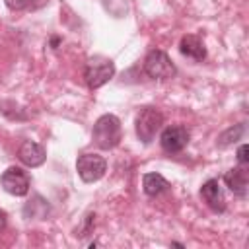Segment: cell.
<instances>
[{
	"label": "cell",
	"instance_id": "1",
	"mask_svg": "<svg viewBox=\"0 0 249 249\" xmlns=\"http://www.w3.org/2000/svg\"><path fill=\"white\" fill-rule=\"evenodd\" d=\"M121 138H123V128H121L119 117H115L111 113H105L95 121L93 130H91V140L97 148L113 150L121 142Z\"/></svg>",
	"mask_w": 249,
	"mask_h": 249
},
{
	"label": "cell",
	"instance_id": "2",
	"mask_svg": "<svg viewBox=\"0 0 249 249\" xmlns=\"http://www.w3.org/2000/svg\"><path fill=\"white\" fill-rule=\"evenodd\" d=\"M115 76V62L105 56H91L86 62L84 68V78L89 89H97L105 86L111 78Z\"/></svg>",
	"mask_w": 249,
	"mask_h": 249
},
{
	"label": "cell",
	"instance_id": "3",
	"mask_svg": "<svg viewBox=\"0 0 249 249\" xmlns=\"http://www.w3.org/2000/svg\"><path fill=\"white\" fill-rule=\"evenodd\" d=\"M161 124H163V115L156 107H144V109H140V113L136 115V121H134L136 136L144 144H150L156 138Z\"/></svg>",
	"mask_w": 249,
	"mask_h": 249
},
{
	"label": "cell",
	"instance_id": "4",
	"mask_svg": "<svg viewBox=\"0 0 249 249\" xmlns=\"http://www.w3.org/2000/svg\"><path fill=\"white\" fill-rule=\"evenodd\" d=\"M144 72L154 80H169L175 76L177 68L171 62V58L163 51H150L144 58Z\"/></svg>",
	"mask_w": 249,
	"mask_h": 249
},
{
	"label": "cell",
	"instance_id": "5",
	"mask_svg": "<svg viewBox=\"0 0 249 249\" xmlns=\"http://www.w3.org/2000/svg\"><path fill=\"white\" fill-rule=\"evenodd\" d=\"M76 171L84 183H93L105 175L107 161L99 154H82L76 160Z\"/></svg>",
	"mask_w": 249,
	"mask_h": 249
},
{
	"label": "cell",
	"instance_id": "6",
	"mask_svg": "<svg viewBox=\"0 0 249 249\" xmlns=\"http://www.w3.org/2000/svg\"><path fill=\"white\" fill-rule=\"evenodd\" d=\"M0 185L6 193L14 196H23L29 193L31 181H29V175L21 167H8L0 177Z\"/></svg>",
	"mask_w": 249,
	"mask_h": 249
},
{
	"label": "cell",
	"instance_id": "7",
	"mask_svg": "<svg viewBox=\"0 0 249 249\" xmlns=\"http://www.w3.org/2000/svg\"><path fill=\"white\" fill-rule=\"evenodd\" d=\"M189 144V130L181 124H173L161 130L160 146L165 154H179Z\"/></svg>",
	"mask_w": 249,
	"mask_h": 249
},
{
	"label": "cell",
	"instance_id": "8",
	"mask_svg": "<svg viewBox=\"0 0 249 249\" xmlns=\"http://www.w3.org/2000/svg\"><path fill=\"white\" fill-rule=\"evenodd\" d=\"M224 183L228 185V189L239 196V198H247V191H249V175H247V165H237L230 171L224 173Z\"/></svg>",
	"mask_w": 249,
	"mask_h": 249
},
{
	"label": "cell",
	"instance_id": "9",
	"mask_svg": "<svg viewBox=\"0 0 249 249\" xmlns=\"http://www.w3.org/2000/svg\"><path fill=\"white\" fill-rule=\"evenodd\" d=\"M200 198L214 212H224L226 210V196H224V191H222L218 179H208L200 187Z\"/></svg>",
	"mask_w": 249,
	"mask_h": 249
},
{
	"label": "cell",
	"instance_id": "10",
	"mask_svg": "<svg viewBox=\"0 0 249 249\" xmlns=\"http://www.w3.org/2000/svg\"><path fill=\"white\" fill-rule=\"evenodd\" d=\"M18 158L27 167H39L45 161L47 154H45V148L41 144H37L33 140H25V142H21V146L18 150Z\"/></svg>",
	"mask_w": 249,
	"mask_h": 249
},
{
	"label": "cell",
	"instance_id": "11",
	"mask_svg": "<svg viewBox=\"0 0 249 249\" xmlns=\"http://www.w3.org/2000/svg\"><path fill=\"white\" fill-rule=\"evenodd\" d=\"M179 51H181L183 56L193 58V60H196V62H202V60L206 58V47H204L202 39L196 37V35H193V33L181 37Z\"/></svg>",
	"mask_w": 249,
	"mask_h": 249
},
{
	"label": "cell",
	"instance_id": "12",
	"mask_svg": "<svg viewBox=\"0 0 249 249\" xmlns=\"http://www.w3.org/2000/svg\"><path fill=\"white\" fill-rule=\"evenodd\" d=\"M167 187H169L167 179L160 173H146L142 177V189L148 196H160L163 191H167Z\"/></svg>",
	"mask_w": 249,
	"mask_h": 249
},
{
	"label": "cell",
	"instance_id": "13",
	"mask_svg": "<svg viewBox=\"0 0 249 249\" xmlns=\"http://www.w3.org/2000/svg\"><path fill=\"white\" fill-rule=\"evenodd\" d=\"M245 134V124L239 123V124H233L230 128H226L224 132L218 134V140H216V146L218 148H228L231 144H235L237 140H241V136Z\"/></svg>",
	"mask_w": 249,
	"mask_h": 249
},
{
	"label": "cell",
	"instance_id": "14",
	"mask_svg": "<svg viewBox=\"0 0 249 249\" xmlns=\"http://www.w3.org/2000/svg\"><path fill=\"white\" fill-rule=\"evenodd\" d=\"M49 202L43 198V196H35L33 200H29L23 208V214L27 218H45L49 214Z\"/></svg>",
	"mask_w": 249,
	"mask_h": 249
},
{
	"label": "cell",
	"instance_id": "15",
	"mask_svg": "<svg viewBox=\"0 0 249 249\" xmlns=\"http://www.w3.org/2000/svg\"><path fill=\"white\" fill-rule=\"evenodd\" d=\"M4 2H6V6H8L10 10L19 12V10H25L33 0H4Z\"/></svg>",
	"mask_w": 249,
	"mask_h": 249
},
{
	"label": "cell",
	"instance_id": "16",
	"mask_svg": "<svg viewBox=\"0 0 249 249\" xmlns=\"http://www.w3.org/2000/svg\"><path fill=\"white\" fill-rule=\"evenodd\" d=\"M247 152H249L247 144H241L239 150H237V163H239V165H247V163H249V156H247Z\"/></svg>",
	"mask_w": 249,
	"mask_h": 249
},
{
	"label": "cell",
	"instance_id": "17",
	"mask_svg": "<svg viewBox=\"0 0 249 249\" xmlns=\"http://www.w3.org/2000/svg\"><path fill=\"white\" fill-rule=\"evenodd\" d=\"M4 228H6V212L0 210V230H4Z\"/></svg>",
	"mask_w": 249,
	"mask_h": 249
}]
</instances>
